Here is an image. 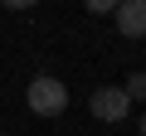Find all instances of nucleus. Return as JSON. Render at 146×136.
<instances>
[{"label": "nucleus", "instance_id": "nucleus-1", "mask_svg": "<svg viewBox=\"0 0 146 136\" xmlns=\"http://www.w3.org/2000/svg\"><path fill=\"white\" fill-rule=\"evenodd\" d=\"M25 102H29V112H34V117H58V112L68 107V88H63L58 78H49V73H39V78L29 83V92H25Z\"/></svg>", "mask_w": 146, "mask_h": 136}, {"label": "nucleus", "instance_id": "nucleus-2", "mask_svg": "<svg viewBox=\"0 0 146 136\" xmlns=\"http://www.w3.org/2000/svg\"><path fill=\"white\" fill-rule=\"evenodd\" d=\"M88 107H93V117H98V121H127L131 97H127V88H98Z\"/></svg>", "mask_w": 146, "mask_h": 136}, {"label": "nucleus", "instance_id": "nucleus-3", "mask_svg": "<svg viewBox=\"0 0 146 136\" xmlns=\"http://www.w3.org/2000/svg\"><path fill=\"white\" fill-rule=\"evenodd\" d=\"M117 29L127 39H146V0H117Z\"/></svg>", "mask_w": 146, "mask_h": 136}, {"label": "nucleus", "instance_id": "nucleus-4", "mask_svg": "<svg viewBox=\"0 0 146 136\" xmlns=\"http://www.w3.org/2000/svg\"><path fill=\"white\" fill-rule=\"evenodd\" d=\"M127 97L131 102H146V73H131L127 78Z\"/></svg>", "mask_w": 146, "mask_h": 136}, {"label": "nucleus", "instance_id": "nucleus-5", "mask_svg": "<svg viewBox=\"0 0 146 136\" xmlns=\"http://www.w3.org/2000/svg\"><path fill=\"white\" fill-rule=\"evenodd\" d=\"M83 5H88L93 15H112V10H117V0H83Z\"/></svg>", "mask_w": 146, "mask_h": 136}, {"label": "nucleus", "instance_id": "nucleus-6", "mask_svg": "<svg viewBox=\"0 0 146 136\" xmlns=\"http://www.w3.org/2000/svg\"><path fill=\"white\" fill-rule=\"evenodd\" d=\"M5 10H29V5H39V0H0Z\"/></svg>", "mask_w": 146, "mask_h": 136}, {"label": "nucleus", "instance_id": "nucleus-7", "mask_svg": "<svg viewBox=\"0 0 146 136\" xmlns=\"http://www.w3.org/2000/svg\"><path fill=\"white\" fill-rule=\"evenodd\" d=\"M141 136H146V117H141Z\"/></svg>", "mask_w": 146, "mask_h": 136}]
</instances>
